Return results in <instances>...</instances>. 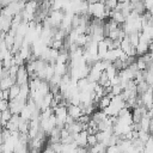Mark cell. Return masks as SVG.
<instances>
[{
  "label": "cell",
  "mask_w": 153,
  "mask_h": 153,
  "mask_svg": "<svg viewBox=\"0 0 153 153\" xmlns=\"http://www.w3.org/2000/svg\"><path fill=\"white\" fill-rule=\"evenodd\" d=\"M12 112H11V110L10 109H6V110H4V111H1V124L5 127L6 126V123L11 120V117H12Z\"/></svg>",
  "instance_id": "obj_11"
},
{
  "label": "cell",
  "mask_w": 153,
  "mask_h": 153,
  "mask_svg": "<svg viewBox=\"0 0 153 153\" xmlns=\"http://www.w3.org/2000/svg\"><path fill=\"white\" fill-rule=\"evenodd\" d=\"M54 69H55V74L63 75V74L67 73V63L55 62V63H54Z\"/></svg>",
  "instance_id": "obj_8"
},
{
  "label": "cell",
  "mask_w": 153,
  "mask_h": 153,
  "mask_svg": "<svg viewBox=\"0 0 153 153\" xmlns=\"http://www.w3.org/2000/svg\"><path fill=\"white\" fill-rule=\"evenodd\" d=\"M16 84V79L12 78L11 75H7V76H4L0 79V88L1 90H10V87Z\"/></svg>",
  "instance_id": "obj_6"
},
{
  "label": "cell",
  "mask_w": 153,
  "mask_h": 153,
  "mask_svg": "<svg viewBox=\"0 0 153 153\" xmlns=\"http://www.w3.org/2000/svg\"><path fill=\"white\" fill-rule=\"evenodd\" d=\"M145 152H153V136L151 135V137L145 142V147H143Z\"/></svg>",
  "instance_id": "obj_14"
},
{
  "label": "cell",
  "mask_w": 153,
  "mask_h": 153,
  "mask_svg": "<svg viewBox=\"0 0 153 153\" xmlns=\"http://www.w3.org/2000/svg\"><path fill=\"white\" fill-rule=\"evenodd\" d=\"M97 142H98V140H97V135H96V133H94V134H88V135H87V143H88L90 147H91V146H94Z\"/></svg>",
  "instance_id": "obj_15"
},
{
  "label": "cell",
  "mask_w": 153,
  "mask_h": 153,
  "mask_svg": "<svg viewBox=\"0 0 153 153\" xmlns=\"http://www.w3.org/2000/svg\"><path fill=\"white\" fill-rule=\"evenodd\" d=\"M141 100H142V105H145L147 109H152L153 108V90L149 86V88L147 91H145L143 93L139 94Z\"/></svg>",
  "instance_id": "obj_4"
},
{
  "label": "cell",
  "mask_w": 153,
  "mask_h": 153,
  "mask_svg": "<svg viewBox=\"0 0 153 153\" xmlns=\"http://www.w3.org/2000/svg\"><path fill=\"white\" fill-rule=\"evenodd\" d=\"M149 12H151V13H152V14H153V6H152V7H151V10H149Z\"/></svg>",
  "instance_id": "obj_20"
},
{
  "label": "cell",
  "mask_w": 153,
  "mask_h": 153,
  "mask_svg": "<svg viewBox=\"0 0 153 153\" xmlns=\"http://www.w3.org/2000/svg\"><path fill=\"white\" fill-rule=\"evenodd\" d=\"M78 1H81V0H78Z\"/></svg>",
  "instance_id": "obj_22"
},
{
  "label": "cell",
  "mask_w": 153,
  "mask_h": 153,
  "mask_svg": "<svg viewBox=\"0 0 153 153\" xmlns=\"http://www.w3.org/2000/svg\"><path fill=\"white\" fill-rule=\"evenodd\" d=\"M19 116H20L22 118H25V120H29V121H30V118H31V116H32V112H31V110L27 108L26 104H25V106L22 109V111L19 112Z\"/></svg>",
  "instance_id": "obj_12"
},
{
  "label": "cell",
  "mask_w": 153,
  "mask_h": 153,
  "mask_svg": "<svg viewBox=\"0 0 153 153\" xmlns=\"http://www.w3.org/2000/svg\"><path fill=\"white\" fill-rule=\"evenodd\" d=\"M2 67H4L2 66V60H0V69H2Z\"/></svg>",
  "instance_id": "obj_18"
},
{
  "label": "cell",
  "mask_w": 153,
  "mask_h": 153,
  "mask_svg": "<svg viewBox=\"0 0 153 153\" xmlns=\"http://www.w3.org/2000/svg\"><path fill=\"white\" fill-rule=\"evenodd\" d=\"M88 13L94 17V18H99V19H104L109 16H111V10L106 8L105 4L102 1H97V2H92L88 4Z\"/></svg>",
  "instance_id": "obj_1"
},
{
  "label": "cell",
  "mask_w": 153,
  "mask_h": 153,
  "mask_svg": "<svg viewBox=\"0 0 153 153\" xmlns=\"http://www.w3.org/2000/svg\"><path fill=\"white\" fill-rule=\"evenodd\" d=\"M148 48H149V51H153V39L149 42V45H148Z\"/></svg>",
  "instance_id": "obj_17"
},
{
  "label": "cell",
  "mask_w": 153,
  "mask_h": 153,
  "mask_svg": "<svg viewBox=\"0 0 153 153\" xmlns=\"http://www.w3.org/2000/svg\"><path fill=\"white\" fill-rule=\"evenodd\" d=\"M26 100L25 99H20V98H14V99H10L8 102V109L11 110L12 114H19L22 111V109L25 106Z\"/></svg>",
  "instance_id": "obj_2"
},
{
  "label": "cell",
  "mask_w": 153,
  "mask_h": 153,
  "mask_svg": "<svg viewBox=\"0 0 153 153\" xmlns=\"http://www.w3.org/2000/svg\"><path fill=\"white\" fill-rule=\"evenodd\" d=\"M131 2H136V1H143V0H130Z\"/></svg>",
  "instance_id": "obj_19"
},
{
  "label": "cell",
  "mask_w": 153,
  "mask_h": 153,
  "mask_svg": "<svg viewBox=\"0 0 153 153\" xmlns=\"http://www.w3.org/2000/svg\"><path fill=\"white\" fill-rule=\"evenodd\" d=\"M8 102L10 100H7V99H0V111L8 109Z\"/></svg>",
  "instance_id": "obj_16"
},
{
  "label": "cell",
  "mask_w": 153,
  "mask_h": 153,
  "mask_svg": "<svg viewBox=\"0 0 153 153\" xmlns=\"http://www.w3.org/2000/svg\"><path fill=\"white\" fill-rule=\"evenodd\" d=\"M151 66H152V67H153V62H152V65H151Z\"/></svg>",
  "instance_id": "obj_21"
},
{
  "label": "cell",
  "mask_w": 153,
  "mask_h": 153,
  "mask_svg": "<svg viewBox=\"0 0 153 153\" xmlns=\"http://www.w3.org/2000/svg\"><path fill=\"white\" fill-rule=\"evenodd\" d=\"M108 50H109V47H108L105 39L99 41V42H98V56H99L100 60L104 59V56H105V54L108 53Z\"/></svg>",
  "instance_id": "obj_7"
},
{
  "label": "cell",
  "mask_w": 153,
  "mask_h": 153,
  "mask_svg": "<svg viewBox=\"0 0 153 153\" xmlns=\"http://www.w3.org/2000/svg\"><path fill=\"white\" fill-rule=\"evenodd\" d=\"M67 110H68V115L72 116L74 120H78L84 114L82 112V109H81V106L79 104H72V103H69L67 105Z\"/></svg>",
  "instance_id": "obj_5"
},
{
  "label": "cell",
  "mask_w": 153,
  "mask_h": 153,
  "mask_svg": "<svg viewBox=\"0 0 153 153\" xmlns=\"http://www.w3.org/2000/svg\"><path fill=\"white\" fill-rule=\"evenodd\" d=\"M91 118L94 120V121L98 123V122H100V121L108 118V115L104 112V110H99V111H94V112L92 114V117H91Z\"/></svg>",
  "instance_id": "obj_10"
},
{
  "label": "cell",
  "mask_w": 153,
  "mask_h": 153,
  "mask_svg": "<svg viewBox=\"0 0 153 153\" xmlns=\"http://www.w3.org/2000/svg\"><path fill=\"white\" fill-rule=\"evenodd\" d=\"M135 62H136V66H137L139 71H145V69H147V68H148V65L145 62V60L142 59V56L137 57V59L135 60Z\"/></svg>",
  "instance_id": "obj_13"
},
{
  "label": "cell",
  "mask_w": 153,
  "mask_h": 153,
  "mask_svg": "<svg viewBox=\"0 0 153 153\" xmlns=\"http://www.w3.org/2000/svg\"><path fill=\"white\" fill-rule=\"evenodd\" d=\"M19 92H20V85L19 84H13L11 87H10V99H14L19 96Z\"/></svg>",
  "instance_id": "obj_9"
},
{
  "label": "cell",
  "mask_w": 153,
  "mask_h": 153,
  "mask_svg": "<svg viewBox=\"0 0 153 153\" xmlns=\"http://www.w3.org/2000/svg\"><path fill=\"white\" fill-rule=\"evenodd\" d=\"M29 72L26 69V67L24 65L19 66L18 68V72H17V75H16V82L19 84V85H23V84H27L29 82Z\"/></svg>",
  "instance_id": "obj_3"
}]
</instances>
